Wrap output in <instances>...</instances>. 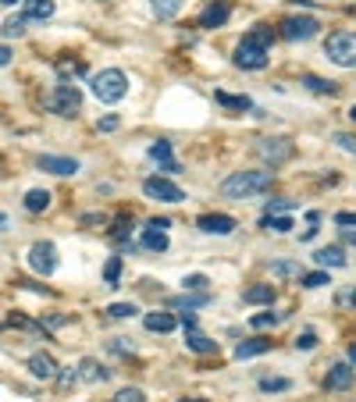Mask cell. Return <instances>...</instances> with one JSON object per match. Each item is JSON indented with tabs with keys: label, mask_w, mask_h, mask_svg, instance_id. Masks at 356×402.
Listing matches in <instances>:
<instances>
[{
	"label": "cell",
	"mask_w": 356,
	"mask_h": 402,
	"mask_svg": "<svg viewBox=\"0 0 356 402\" xmlns=\"http://www.w3.org/2000/svg\"><path fill=\"white\" fill-rule=\"evenodd\" d=\"M271 43H275V33L267 25H257L253 33H246L235 47V65L246 68V72H260L271 57Z\"/></svg>",
	"instance_id": "obj_1"
},
{
	"label": "cell",
	"mask_w": 356,
	"mask_h": 402,
	"mask_svg": "<svg viewBox=\"0 0 356 402\" xmlns=\"http://www.w3.org/2000/svg\"><path fill=\"white\" fill-rule=\"evenodd\" d=\"M275 185V171H235L221 182V196L228 200H250Z\"/></svg>",
	"instance_id": "obj_2"
},
{
	"label": "cell",
	"mask_w": 356,
	"mask_h": 402,
	"mask_svg": "<svg viewBox=\"0 0 356 402\" xmlns=\"http://www.w3.org/2000/svg\"><path fill=\"white\" fill-rule=\"evenodd\" d=\"M89 86H93V97L100 104H122L129 97V79L122 68H104L100 75H93Z\"/></svg>",
	"instance_id": "obj_3"
},
{
	"label": "cell",
	"mask_w": 356,
	"mask_h": 402,
	"mask_svg": "<svg viewBox=\"0 0 356 402\" xmlns=\"http://www.w3.org/2000/svg\"><path fill=\"white\" fill-rule=\"evenodd\" d=\"M324 54L339 68H356V33H332L324 43Z\"/></svg>",
	"instance_id": "obj_4"
},
{
	"label": "cell",
	"mask_w": 356,
	"mask_h": 402,
	"mask_svg": "<svg viewBox=\"0 0 356 402\" xmlns=\"http://www.w3.org/2000/svg\"><path fill=\"white\" fill-rule=\"evenodd\" d=\"M79 107H82V93H79V86L61 82V86L54 89V97H50V111H54V114H61V118H75V114H79Z\"/></svg>",
	"instance_id": "obj_5"
},
{
	"label": "cell",
	"mask_w": 356,
	"mask_h": 402,
	"mask_svg": "<svg viewBox=\"0 0 356 402\" xmlns=\"http://www.w3.org/2000/svg\"><path fill=\"white\" fill-rule=\"evenodd\" d=\"M317 29H321L317 18H285V22L278 25V36L289 40V43H300V40H314Z\"/></svg>",
	"instance_id": "obj_6"
},
{
	"label": "cell",
	"mask_w": 356,
	"mask_h": 402,
	"mask_svg": "<svg viewBox=\"0 0 356 402\" xmlns=\"http://www.w3.org/2000/svg\"><path fill=\"white\" fill-rule=\"evenodd\" d=\"M257 153L267 161V164H285L289 157H292V139L289 136H271V139H260L257 143Z\"/></svg>",
	"instance_id": "obj_7"
},
{
	"label": "cell",
	"mask_w": 356,
	"mask_h": 402,
	"mask_svg": "<svg viewBox=\"0 0 356 402\" xmlns=\"http://www.w3.org/2000/svg\"><path fill=\"white\" fill-rule=\"evenodd\" d=\"M143 193L150 196V200H161V203H182L186 200V193L178 189L171 178H146L143 182Z\"/></svg>",
	"instance_id": "obj_8"
},
{
	"label": "cell",
	"mask_w": 356,
	"mask_h": 402,
	"mask_svg": "<svg viewBox=\"0 0 356 402\" xmlns=\"http://www.w3.org/2000/svg\"><path fill=\"white\" fill-rule=\"evenodd\" d=\"M29 267H33L36 274H54L57 271V250H54V242H36L33 250H29Z\"/></svg>",
	"instance_id": "obj_9"
},
{
	"label": "cell",
	"mask_w": 356,
	"mask_h": 402,
	"mask_svg": "<svg viewBox=\"0 0 356 402\" xmlns=\"http://www.w3.org/2000/svg\"><path fill=\"white\" fill-rule=\"evenodd\" d=\"M228 18H232V4H228V0H214V4H207V8H203V15H200V29H221Z\"/></svg>",
	"instance_id": "obj_10"
},
{
	"label": "cell",
	"mask_w": 356,
	"mask_h": 402,
	"mask_svg": "<svg viewBox=\"0 0 356 402\" xmlns=\"http://www.w3.org/2000/svg\"><path fill=\"white\" fill-rule=\"evenodd\" d=\"M200 232L207 235H232L235 232V218H228V214H203V218L196 221Z\"/></svg>",
	"instance_id": "obj_11"
},
{
	"label": "cell",
	"mask_w": 356,
	"mask_h": 402,
	"mask_svg": "<svg viewBox=\"0 0 356 402\" xmlns=\"http://www.w3.org/2000/svg\"><path fill=\"white\" fill-rule=\"evenodd\" d=\"M29 370H33V378H40V381H54L61 367H57V360L50 353H36V356H29Z\"/></svg>",
	"instance_id": "obj_12"
},
{
	"label": "cell",
	"mask_w": 356,
	"mask_h": 402,
	"mask_svg": "<svg viewBox=\"0 0 356 402\" xmlns=\"http://www.w3.org/2000/svg\"><path fill=\"white\" fill-rule=\"evenodd\" d=\"M353 378H356V370H353L349 363H335V367L328 370V378H324V385H328L332 392H346V388L353 385Z\"/></svg>",
	"instance_id": "obj_13"
},
{
	"label": "cell",
	"mask_w": 356,
	"mask_h": 402,
	"mask_svg": "<svg viewBox=\"0 0 356 402\" xmlns=\"http://www.w3.org/2000/svg\"><path fill=\"white\" fill-rule=\"evenodd\" d=\"M40 168L50 171V175H75V171H79V161H72V157H50V153H43Z\"/></svg>",
	"instance_id": "obj_14"
},
{
	"label": "cell",
	"mask_w": 356,
	"mask_h": 402,
	"mask_svg": "<svg viewBox=\"0 0 356 402\" xmlns=\"http://www.w3.org/2000/svg\"><path fill=\"white\" fill-rule=\"evenodd\" d=\"M150 157L168 171V175H175L178 171V161L171 157V143H164V139H157V143H150Z\"/></svg>",
	"instance_id": "obj_15"
},
{
	"label": "cell",
	"mask_w": 356,
	"mask_h": 402,
	"mask_svg": "<svg viewBox=\"0 0 356 402\" xmlns=\"http://www.w3.org/2000/svg\"><path fill=\"white\" fill-rule=\"evenodd\" d=\"M175 310H200V306H211V292H182L171 299Z\"/></svg>",
	"instance_id": "obj_16"
},
{
	"label": "cell",
	"mask_w": 356,
	"mask_h": 402,
	"mask_svg": "<svg viewBox=\"0 0 356 402\" xmlns=\"http://www.w3.org/2000/svg\"><path fill=\"white\" fill-rule=\"evenodd\" d=\"M267 349H271L267 338H246V342L235 346V360H253V356H264Z\"/></svg>",
	"instance_id": "obj_17"
},
{
	"label": "cell",
	"mask_w": 356,
	"mask_h": 402,
	"mask_svg": "<svg viewBox=\"0 0 356 402\" xmlns=\"http://www.w3.org/2000/svg\"><path fill=\"white\" fill-rule=\"evenodd\" d=\"M314 260H317L321 271H328V267H346V253L339 250V246H324V250L314 253Z\"/></svg>",
	"instance_id": "obj_18"
},
{
	"label": "cell",
	"mask_w": 356,
	"mask_h": 402,
	"mask_svg": "<svg viewBox=\"0 0 356 402\" xmlns=\"http://www.w3.org/2000/svg\"><path fill=\"white\" fill-rule=\"evenodd\" d=\"M186 346H189L193 353H200V356H207V353H218V342H214V338L200 335L196 328H189V331H186Z\"/></svg>",
	"instance_id": "obj_19"
},
{
	"label": "cell",
	"mask_w": 356,
	"mask_h": 402,
	"mask_svg": "<svg viewBox=\"0 0 356 402\" xmlns=\"http://www.w3.org/2000/svg\"><path fill=\"white\" fill-rule=\"evenodd\" d=\"M243 303H250V306H271L275 303V285H253V289H246Z\"/></svg>",
	"instance_id": "obj_20"
},
{
	"label": "cell",
	"mask_w": 356,
	"mask_h": 402,
	"mask_svg": "<svg viewBox=\"0 0 356 402\" xmlns=\"http://www.w3.org/2000/svg\"><path fill=\"white\" fill-rule=\"evenodd\" d=\"M29 22H47L54 15V0H22Z\"/></svg>",
	"instance_id": "obj_21"
},
{
	"label": "cell",
	"mask_w": 356,
	"mask_h": 402,
	"mask_svg": "<svg viewBox=\"0 0 356 402\" xmlns=\"http://www.w3.org/2000/svg\"><path fill=\"white\" fill-rule=\"evenodd\" d=\"M79 378L89 381V385H97V381H107V370H104L93 356H86V360L79 363Z\"/></svg>",
	"instance_id": "obj_22"
},
{
	"label": "cell",
	"mask_w": 356,
	"mask_h": 402,
	"mask_svg": "<svg viewBox=\"0 0 356 402\" xmlns=\"http://www.w3.org/2000/svg\"><path fill=\"white\" fill-rule=\"evenodd\" d=\"M143 324H146V331H157V335H168V331L178 328V321H175L171 314H146Z\"/></svg>",
	"instance_id": "obj_23"
},
{
	"label": "cell",
	"mask_w": 356,
	"mask_h": 402,
	"mask_svg": "<svg viewBox=\"0 0 356 402\" xmlns=\"http://www.w3.org/2000/svg\"><path fill=\"white\" fill-rule=\"evenodd\" d=\"M139 242H143V250H150V253H164L168 250V235L161 228H146Z\"/></svg>",
	"instance_id": "obj_24"
},
{
	"label": "cell",
	"mask_w": 356,
	"mask_h": 402,
	"mask_svg": "<svg viewBox=\"0 0 356 402\" xmlns=\"http://www.w3.org/2000/svg\"><path fill=\"white\" fill-rule=\"evenodd\" d=\"M260 228L264 232H275V235H285V232H292V218H282V214H264Z\"/></svg>",
	"instance_id": "obj_25"
},
{
	"label": "cell",
	"mask_w": 356,
	"mask_h": 402,
	"mask_svg": "<svg viewBox=\"0 0 356 402\" xmlns=\"http://www.w3.org/2000/svg\"><path fill=\"white\" fill-rule=\"evenodd\" d=\"M214 100H218L221 107H228V111H253V100H250V97H232V93H225V89L214 93Z\"/></svg>",
	"instance_id": "obj_26"
},
{
	"label": "cell",
	"mask_w": 356,
	"mask_h": 402,
	"mask_svg": "<svg viewBox=\"0 0 356 402\" xmlns=\"http://www.w3.org/2000/svg\"><path fill=\"white\" fill-rule=\"evenodd\" d=\"M150 8H154V15L161 22H168V18H175L178 11H182V0H150Z\"/></svg>",
	"instance_id": "obj_27"
},
{
	"label": "cell",
	"mask_w": 356,
	"mask_h": 402,
	"mask_svg": "<svg viewBox=\"0 0 356 402\" xmlns=\"http://www.w3.org/2000/svg\"><path fill=\"white\" fill-rule=\"evenodd\" d=\"M50 207V193L47 189H33V193H25V210L29 214H40Z\"/></svg>",
	"instance_id": "obj_28"
},
{
	"label": "cell",
	"mask_w": 356,
	"mask_h": 402,
	"mask_svg": "<svg viewBox=\"0 0 356 402\" xmlns=\"http://www.w3.org/2000/svg\"><path fill=\"white\" fill-rule=\"evenodd\" d=\"M303 86H307V89H314V93H321V97H335V93H339V86H335V82L317 79V75H303Z\"/></svg>",
	"instance_id": "obj_29"
},
{
	"label": "cell",
	"mask_w": 356,
	"mask_h": 402,
	"mask_svg": "<svg viewBox=\"0 0 356 402\" xmlns=\"http://www.w3.org/2000/svg\"><path fill=\"white\" fill-rule=\"evenodd\" d=\"M271 274H275V278H300L303 267L296 264V260H278V264H271Z\"/></svg>",
	"instance_id": "obj_30"
},
{
	"label": "cell",
	"mask_w": 356,
	"mask_h": 402,
	"mask_svg": "<svg viewBox=\"0 0 356 402\" xmlns=\"http://www.w3.org/2000/svg\"><path fill=\"white\" fill-rule=\"evenodd\" d=\"M300 282H303V289H321V285H332V278H328V271H310V274H300Z\"/></svg>",
	"instance_id": "obj_31"
},
{
	"label": "cell",
	"mask_w": 356,
	"mask_h": 402,
	"mask_svg": "<svg viewBox=\"0 0 356 402\" xmlns=\"http://www.w3.org/2000/svg\"><path fill=\"white\" fill-rule=\"evenodd\" d=\"M207 285H211V278H207V274H186L182 278V289L186 292H207Z\"/></svg>",
	"instance_id": "obj_32"
},
{
	"label": "cell",
	"mask_w": 356,
	"mask_h": 402,
	"mask_svg": "<svg viewBox=\"0 0 356 402\" xmlns=\"http://www.w3.org/2000/svg\"><path fill=\"white\" fill-rule=\"evenodd\" d=\"M107 314H111L114 321H129V317H136L139 310H136L132 303H111V306H107Z\"/></svg>",
	"instance_id": "obj_33"
},
{
	"label": "cell",
	"mask_w": 356,
	"mask_h": 402,
	"mask_svg": "<svg viewBox=\"0 0 356 402\" xmlns=\"http://www.w3.org/2000/svg\"><path fill=\"white\" fill-rule=\"evenodd\" d=\"M104 278H107V285H111V289L118 285V278H122V257H111V260H107Z\"/></svg>",
	"instance_id": "obj_34"
},
{
	"label": "cell",
	"mask_w": 356,
	"mask_h": 402,
	"mask_svg": "<svg viewBox=\"0 0 356 402\" xmlns=\"http://www.w3.org/2000/svg\"><path fill=\"white\" fill-rule=\"evenodd\" d=\"M282 321V314H271V310H267V314H257V317H250V324L257 328V331H264V328H275Z\"/></svg>",
	"instance_id": "obj_35"
},
{
	"label": "cell",
	"mask_w": 356,
	"mask_h": 402,
	"mask_svg": "<svg viewBox=\"0 0 356 402\" xmlns=\"http://www.w3.org/2000/svg\"><path fill=\"white\" fill-rule=\"evenodd\" d=\"M0 33H4L8 40H18V36L25 33V18H8V22H4V29H0Z\"/></svg>",
	"instance_id": "obj_36"
},
{
	"label": "cell",
	"mask_w": 356,
	"mask_h": 402,
	"mask_svg": "<svg viewBox=\"0 0 356 402\" xmlns=\"http://www.w3.org/2000/svg\"><path fill=\"white\" fill-rule=\"evenodd\" d=\"M260 388L264 392H285V388H292V381L289 378H260Z\"/></svg>",
	"instance_id": "obj_37"
},
{
	"label": "cell",
	"mask_w": 356,
	"mask_h": 402,
	"mask_svg": "<svg viewBox=\"0 0 356 402\" xmlns=\"http://www.w3.org/2000/svg\"><path fill=\"white\" fill-rule=\"evenodd\" d=\"M114 402H146V395L139 388H122V392L114 395Z\"/></svg>",
	"instance_id": "obj_38"
},
{
	"label": "cell",
	"mask_w": 356,
	"mask_h": 402,
	"mask_svg": "<svg viewBox=\"0 0 356 402\" xmlns=\"http://www.w3.org/2000/svg\"><path fill=\"white\" fill-rule=\"evenodd\" d=\"M335 146L346 150V153H356V136H349V132H335Z\"/></svg>",
	"instance_id": "obj_39"
},
{
	"label": "cell",
	"mask_w": 356,
	"mask_h": 402,
	"mask_svg": "<svg viewBox=\"0 0 356 402\" xmlns=\"http://www.w3.org/2000/svg\"><path fill=\"white\" fill-rule=\"evenodd\" d=\"M292 346H296V349H303V353H310V349L317 346V335H314V331H303V335H300V338H296V342H292Z\"/></svg>",
	"instance_id": "obj_40"
},
{
	"label": "cell",
	"mask_w": 356,
	"mask_h": 402,
	"mask_svg": "<svg viewBox=\"0 0 356 402\" xmlns=\"http://www.w3.org/2000/svg\"><path fill=\"white\" fill-rule=\"evenodd\" d=\"M57 385H61V388H72L75 381H79V374H75V370L72 367H65V370H57V378H54Z\"/></svg>",
	"instance_id": "obj_41"
},
{
	"label": "cell",
	"mask_w": 356,
	"mask_h": 402,
	"mask_svg": "<svg viewBox=\"0 0 356 402\" xmlns=\"http://www.w3.org/2000/svg\"><path fill=\"white\" fill-rule=\"evenodd\" d=\"M57 72H61V75H79L82 65H79V61H57Z\"/></svg>",
	"instance_id": "obj_42"
},
{
	"label": "cell",
	"mask_w": 356,
	"mask_h": 402,
	"mask_svg": "<svg viewBox=\"0 0 356 402\" xmlns=\"http://www.w3.org/2000/svg\"><path fill=\"white\" fill-rule=\"evenodd\" d=\"M296 203L292 200H271V203H267V214H285V210H292Z\"/></svg>",
	"instance_id": "obj_43"
},
{
	"label": "cell",
	"mask_w": 356,
	"mask_h": 402,
	"mask_svg": "<svg viewBox=\"0 0 356 402\" xmlns=\"http://www.w3.org/2000/svg\"><path fill=\"white\" fill-rule=\"evenodd\" d=\"M118 125H122V121H118L114 114H107V118L100 121V125H97V129H100V132H118Z\"/></svg>",
	"instance_id": "obj_44"
},
{
	"label": "cell",
	"mask_w": 356,
	"mask_h": 402,
	"mask_svg": "<svg viewBox=\"0 0 356 402\" xmlns=\"http://www.w3.org/2000/svg\"><path fill=\"white\" fill-rule=\"evenodd\" d=\"M111 349H114V353H132L136 346L129 342V338H114V342H111Z\"/></svg>",
	"instance_id": "obj_45"
},
{
	"label": "cell",
	"mask_w": 356,
	"mask_h": 402,
	"mask_svg": "<svg viewBox=\"0 0 356 402\" xmlns=\"http://www.w3.org/2000/svg\"><path fill=\"white\" fill-rule=\"evenodd\" d=\"M335 225H342V228H353V225H356V214H346V210H342V214H335Z\"/></svg>",
	"instance_id": "obj_46"
},
{
	"label": "cell",
	"mask_w": 356,
	"mask_h": 402,
	"mask_svg": "<svg viewBox=\"0 0 356 402\" xmlns=\"http://www.w3.org/2000/svg\"><path fill=\"white\" fill-rule=\"evenodd\" d=\"M339 299H342L346 306H353V310H356V289H349V292H342Z\"/></svg>",
	"instance_id": "obj_47"
},
{
	"label": "cell",
	"mask_w": 356,
	"mask_h": 402,
	"mask_svg": "<svg viewBox=\"0 0 356 402\" xmlns=\"http://www.w3.org/2000/svg\"><path fill=\"white\" fill-rule=\"evenodd\" d=\"M11 57H15V54H11L8 47H0V68H8V65H11Z\"/></svg>",
	"instance_id": "obj_48"
},
{
	"label": "cell",
	"mask_w": 356,
	"mask_h": 402,
	"mask_svg": "<svg viewBox=\"0 0 356 402\" xmlns=\"http://www.w3.org/2000/svg\"><path fill=\"white\" fill-rule=\"evenodd\" d=\"M146 228H161V232H164V228H171V221H168V218H154Z\"/></svg>",
	"instance_id": "obj_49"
},
{
	"label": "cell",
	"mask_w": 356,
	"mask_h": 402,
	"mask_svg": "<svg viewBox=\"0 0 356 402\" xmlns=\"http://www.w3.org/2000/svg\"><path fill=\"white\" fill-rule=\"evenodd\" d=\"M342 239H346L349 246H356V232H353V228H342Z\"/></svg>",
	"instance_id": "obj_50"
},
{
	"label": "cell",
	"mask_w": 356,
	"mask_h": 402,
	"mask_svg": "<svg viewBox=\"0 0 356 402\" xmlns=\"http://www.w3.org/2000/svg\"><path fill=\"white\" fill-rule=\"evenodd\" d=\"M4 228H8V214H4V210H0V232H4Z\"/></svg>",
	"instance_id": "obj_51"
},
{
	"label": "cell",
	"mask_w": 356,
	"mask_h": 402,
	"mask_svg": "<svg viewBox=\"0 0 356 402\" xmlns=\"http://www.w3.org/2000/svg\"><path fill=\"white\" fill-rule=\"evenodd\" d=\"M349 360H353V363H356V346H353V349H349Z\"/></svg>",
	"instance_id": "obj_52"
},
{
	"label": "cell",
	"mask_w": 356,
	"mask_h": 402,
	"mask_svg": "<svg viewBox=\"0 0 356 402\" xmlns=\"http://www.w3.org/2000/svg\"><path fill=\"white\" fill-rule=\"evenodd\" d=\"M349 118H353V121H356V104H353V107H349Z\"/></svg>",
	"instance_id": "obj_53"
},
{
	"label": "cell",
	"mask_w": 356,
	"mask_h": 402,
	"mask_svg": "<svg viewBox=\"0 0 356 402\" xmlns=\"http://www.w3.org/2000/svg\"><path fill=\"white\" fill-rule=\"evenodd\" d=\"M0 4H8V8H11V4H18V0H0Z\"/></svg>",
	"instance_id": "obj_54"
},
{
	"label": "cell",
	"mask_w": 356,
	"mask_h": 402,
	"mask_svg": "<svg viewBox=\"0 0 356 402\" xmlns=\"http://www.w3.org/2000/svg\"><path fill=\"white\" fill-rule=\"evenodd\" d=\"M182 402H203V399H182Z\"/></svg>",
	"instance_id": "obj_55"
}]
</instances>
